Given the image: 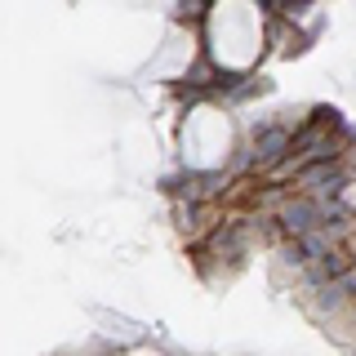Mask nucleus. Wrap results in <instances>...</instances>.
<instances>
[{"instance_id":"nucleus-4","label":"nucleus","mask_w":356,"mask_h":356,"mask_svg":"<svg viewBox=\"0 0 356 356\" xmlns=\"http://www.w3.org/2000/svg\"><path fill=\"white\" fill-rule=\"evenodd\" d=\"M343 294H348V289H343L339 281H334V285H325V289H321V312H334V307L343 303Z\"/></svg>"},{"instance_id":"nucleus-3","label":"nucleus","mask_w":356,"mask_h":356,"mask_svg":"<svg viewBox=\"0 0 356 356\" xmlns=\"http://www.w3.org/2000/svg\"><path fill=\"white\" fill-rule=\"evenodd\" d=\"M281 152H289V134L285 129H267L263 143H259V152H254V161H276Z\"/></svg>"},{"instance_id":"nucleus-1","label":"nucleus","mask_w":356,"mask_h":356,"mask_svg":"<svg viewBox=\"0 0 356 356\" xmlns=\"http://www.w3.org/2000/svg\"><path fill=\"white\" fill-rule=\"evenodd\" d=\"M281 227L289 236H307V232L325 227V214H321V205H312V200H298V205L281 209Z\"/></svg>"},{"instance_id":"nucleus-5","label":"nucleus","mask_w":356,"mask_h":356,"mask_svg":"<svg viewBox=\"0 0 356 356\" xmlns=\"http://www.w3.org/2000/svg\"><path fill=\"white\" fill-rule=\"evenodd\" d=\"M343 205H356V183H343V187H339V209H343Z\"/></svg>"},{"instance_id":"nucleus-2","label":"nucleus","mask_w":356,"mask_h":356,"mask_svg":"<svg viewBox=\"0 0 356 356\" xmlns=\"http://www.w3.org/2000/svg\"><path fill=\"white\" fill-rule=\"evenodd\" d=\"M343 272H348V259H343L339 250H330L325 259H316V263H312V285H334Z\"/></svg>"}]
</instances>
